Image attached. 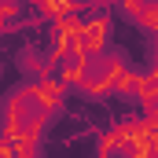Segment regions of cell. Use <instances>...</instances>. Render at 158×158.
<instances>
[{
    "mask_svg": "<svg viewBox=\"0 0 158 158\" xmlns=\"http://www.w3.org/2000/svg\"><path fill=\"white\" fill-rule=\"evenodd\" d=\"M118 4H121V11H125L129 19H136V15H140L143 7H151L155 0H118Z\"/></svg>",
    "mask_w": 158,
    "mask_h": 158,
    "instance_id": "4",
    "label": "cell"
},
{
    "mask_svg": "<svg viewBox=\"0 0 158 158\" xmlns=\"http://www.w3.org/2000/svg\"><path fill=\"white\" fill-rule=\"evenodd\" d=\"M26 88H30V96L37 99L48 114H55V110L63 107V99H66V85H63L59 77H48V74H44L40 81H30Z\"/></svg>",
    "mask_w": 158,
    "mask_h": 158,
    "instance_id": "3",
    "label": "cell"
},
{
    "mask_svg": "<svg viewBox=\"0 0 158 158\" xmlns=\"http://www.w3.org/2000/svg\"><path fill=\"white\" fill-rule=\"evenodd\" d=\"M48 118H52V114L40 107L37 99L30 96V88L22 85V88L4 103V129H0V132H4V140H15V136H22V132H37L40 136L44 125H48Z\"/></svg>",
    "mask_w": 158,
    "mask_h": 158,
    "instance_id": "1",
    "label": "cell"
},
{
    "mask_svg": "<svg viewBox=\"0 0 158 158\" xmlns=\"http://www.w3.org/2000/svg\"><path fill=\"white\" fill-rule=\"evenodd\" d=\"M107 40H110V15L103 7H99V15H85L81 19L77 33H74V44L81 52H103Z\"/></svg>",
    "mask_w": 158,
    "mask_h": 158,
    "instance_id": "2",
    "label": "cell"
}]
</instances>
